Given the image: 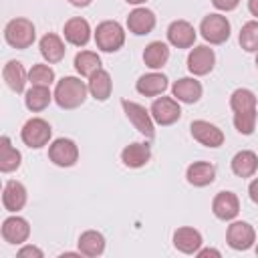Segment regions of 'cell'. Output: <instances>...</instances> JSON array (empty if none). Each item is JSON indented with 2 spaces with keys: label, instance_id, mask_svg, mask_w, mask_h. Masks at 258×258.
Instances as JSON below:
<instances>
[{
  "label": "cell",
  "instance_id": "cell-1",
  "mask_svg": "<svg viewBox=\"0 0 258 258\" xmlns=\"http://www.w3.org/2000/svg\"><path fill=\"white\" fill-rule=\"evenodd\" d=\"M230 107L234 113V127L240 135H252L258 117V99L250 89H236L230 95Z\"/></svg>",
  "mask_w": 258,
  "mask_h": 258
},
{
  "label": "cell",
  "instance_id": "cell-2",
  "mask_svg": "<svg viewBox=\"0 0 258 258\" xmlns=\"http://www.w3.org/2000/svg\"><path fill=\"white\" fill-rule=\"evenodd\" d=\"M87 93H89V87L85 81H81L79 77H62L60 81H56L52 95H54V103L60 109L71 111L85 103Z\"/></svg>",
  "mask_w": 258,
  "mask_h": 258
},
{
  "label": "cell",
  "instance_id": "cell-3",
  "mask_svg": "<svg viewBox=\"0 0 258 258\" xmlns=\"http://www.w3.org/2000/svg\"><path fill=\"white\" fill-rule=\"evenodd\" d=\"M4 40L16 50H24L36 40V28L28 18H12L4 26Z\"/></svg>",
  "mask_w": 258,
  "mask_h": 258
},
{
  "label": "cell",
  "instance_id": "cell-4",
  "mask_svg": "<svg viewBox=\"0 0 258 258\" xmlns=\"http://www.w3.org/2000/svg\"><path fill=\"white\" fill-rule=\"evenodd\" d=\"M95 44L103 52H117L125 44V30L117 20H103L95 28Z\"/></svg>",
  "mask_w": 258,
  "mask_h": 258
},
{
  "label": "cell",
  "instance_id": "cell-5",
  "mask_svg": "<svg viewBox=\"0 0 258 258\" xmlns=\"http://www.w3.org/2000/svg\"><path fill=\"white\" fill-rule=\"evenodd\" d=\"M52 137V127L48 121H44L42 117H32L28 119L22 129H20V139L26 147L30 149H40L44 145H48Z\"/></svg>",
  "mask_w": 258,
  "mask_h": 258
},
{
  "label": "cell",
  "instance_id": "cell-6",
  "mask_svg": "<svg viewBox=\"0 0 258 258\" xmlns=\"http://www.w3.org/2000/svg\"><path fill=\"white\" fill-rule=\"evenodd\" d=\"M230 30H232L230 20L218 12L204 16L200 22V32H202L204 40L210 44H224L230 38Z\"/></svg>",
  "mask_w": 258,
  "mask_h": 258
},
{
  "label": "cell",
  "instance_id": "cell-7",
  "mask_svg": "<svg viewBox=\"0 0 258 258\" xmlns=\"http://www.w3.org/2000/svg\"><path fill=\"white\" fill-rule=\"evenodd\" d=\"M121 107H123V111H125V117L129 119V123L141 133V135H145L147 139H153L155 137V121H153V117H151V113L143 107V105H139V103H135V101H129V99H123L121 101Z\"/></svg>",
  "mask_w": 258,
  "mask_h": 258
},
{
  "label": "cell",
  "instance_id": "cell-8",
  "mask_svg": "<svg viewBox=\"0 0 258 258\" xmlns=\"http://www.w3.org/2000/svg\"><path fill=\"white\" fill-rule=\"evenodd\" d=\"M149 113L157 125L167 127V125H173L175 121H179L181 107H179V101L175 97H157V99H153Z\"/></svg>",
  "mask_w": 258,
  "mask_h": 258
},
{
  "label": "cell",
  "instance_id": "cell-9",
  "mask_svg": "<svg viewBox=\"0 0 258 258\" xmlns=\"http://www.w3.org/2000/svg\"><path fill=\"white\" fill-rule=\"evenodd\" d=\"M48 159L58 167H73L79 161V145L73 139L58 137L48 145Z\"/></svg>",
  "mask_w": 258,
  "mask_h": 258
},
{
  "label": "cell",
  "instance_id": "cell-10",
  "mask_svg": "<svg viewBox=\"0 0 258 258\" xmlns=\"http://www.w3.org/2000/svg\"><path fill=\"white\" fill-rule=\"evenodd\" d=\"M226 242L232 250H250L256 242V232L254 228L248 224V222H242V220H236L228 226L226 230Z\"/></svg>",
  "mask_w": 258,
  "mask_h": 258
},
{
  "label": "cell",
  "instance_id": "cell-11",
  "mask_svg": "<svg viewBox=\"0 0 258 258\" xmlns=\"http://www.w3.org/2000/svg\"><path fill=\"white\" fill-rule=\"evenodd\" d=\"M189 133H191V137H194L198 143H202L204 147H212V149L224 145V139H226V137H224V131H222L218 125H214V123H210V121H204V119L191 121Z\"/></svg>",
  "mask_w": 258,
  "mask_h": 258
},
{
  "label": "cell",
  "instance_id": "cell-12",
  "mask_svg": "<svg viewBox=\"0 0 258 258\" xmlns=\"http://www.w3.org/2000/svg\"><path fill=\"white\" fill-rule=\"evenodd\" d=\"M214 64H216V54L208 44L194 46L187 54V71L194 77H204V75L212 73Z\"/></svg>",
  "mask_w": 258,
  "mask_h": 258
},
{
  "label": "cell",
  "instance_id": "cell-13",
  "mask_svg": "<svg viewBox=\"0 0 258 258\" xmlns=\"http://www.w3.org/2000/svg\"><path fill=\"white\" fill-rule=\"evenodd\" d=\"M212 212L222 222H232L240 214V200L234 191H218L212 202Z\"/></svg>",
  "mask_w": 258,
  "mask_h": 258
},
{
  "label": "cell",
  "instance_id": "cell-14",
  "mask_svg": "<svg viewBox=\"0 0 258 258\" xmlns=\"http://www.w3.org/2000/svg\"><path fill=\"white\" fill-rule=\"evenodd\" d=\"M30 236V224L22 216H8L2 222V238L8 244H24Z\"/></svg>",
  "mask_w": 258,
  "mask_h": 258
},
{
  "label": "cell",
  "instance_id": "cell-15",
  "mask_svg": "<svg viewBox=\"0 0 258 258\" xmlns=\"http://www.w3.org/2000/svg\"><path fill=\"white\" fill-rule=\"evenodd\" d=\"M202 83L194 77H181L177 79L173 85H171V95L179 101V103H187V105H194L202 99Z\"/></svg>",
  "mask_w": 258,
  "mask_h": 258
},
{
  "label": "cell",
  "instance_id": "cell-16",
  "mask_svg": "<svg viewBox=\"0 0 258 258\" xmlns=\"http://www.w3.org/2000/svg\"><path fill=\"white\" fill-rule=\"evenodd\" d=\"M157 24V18H155V12L149 10V8H135L129 12L127 16V28L129 32H133L135 36H143V34H149Z\"/></svg>",
  "mask_w": 258,
  "mask_h": 258
},
{
  "label": "cell",
  "instance_id": "cell-17",
  "mask_svg": "<svg viewBox=\"0 0 258 258\" xmlns=\"http://www.w3.org/2000/svg\"><path fill=\"white\" fill-rule=\"evenodd\" d=\"M167 40L175 48H191L196 42V28L187 20H173L167 26Z\"/></svg>",
  "mask_w": 258,
  "mask_h": 258
},
{
  "label": "cell",
  "instance_id": "cell-18",
  "mask_svg": "<svg viewBox=\"0 0 258 258\" xmlns=\"http://www.w3.org/2000/svg\"><path fill=\"white\" fill-rule=\"evenodd\" d=\"M26 200H28V194H26L24 183H20L16 179H8L4 183V189H2V206H4V210L16 214L26 206Z\"/></svg>",
  "mask_w": 258,
  "mask_h": 258
},
{
  "label": "cell",
  "instance_id": "cell-19",
  "mask_svg": "<svg viewBox=\"0 0 258 258\" xmlns=\"http://www.w3.org/2000/svg\"><path fill=\"white\" fill-rule=\"evenodd\" d=\"M173 246H175V250H179V252H183V254H196L200 248H202V244H204V238H202V234H200V230H196V228H191V226H181V228H177L175 232H173Z\"/></svg>",
  "mask_w": 258,
  "mask_h": 258
},
{
  "label": "cell",
  "instance_id": "cell-20",
  "mask_svg": "<svg viewBox=\"0 0 258 258\" xmlns=\"http://www.w3.org/2000/svg\"><path fill=\"white\" fill-rule=\"evenodd\" d=\"M62 34H64V40L73 46H85L89 40H91V26L85 18L81 16H73L64 22V28H62Z\"/></svg>",
  "mask_w": 258,
  "mask_h": 258
},
{
  "label": "cell",
  "instance_id": "cell-21",
  "mask_svg": "<svg viewBox=\"0 0 258 258\" xmlns=\"http://www.w3.org/2000/svg\"><path fill=\"white\" fill-rule=\"evenodd\" d=\"M185 179L194 187H206L216 179V165L210 161H194L185 169Z\"/></svg>",
  "mask_w": 258,
  "mask_h": 258
},
{
  "label": "cell",
  "instance_id": "cell-22",
  "mask_svg": "<svg viewBox=\"0 0 258 258\" xmlns=\"http://www.w3.org/2000/svg\"><path fill=\"white\" fill-rule=\"evenodd\" d=\"M151 159V147L149 143H129L123 147L121 151V161L125 167H131V169H139L143 165H147Z\"/></svg>",
  "mask_w": 258,
  "mask_h": 258
},
{
  "label": "cell",
  "instance_id": "cell-23",
  "mask_svg": "<svg viewBox=\"0 0 258 258\" xmlns=\"http://www.w3.org/2000/svg\"><path fill=\"white\" fill-rule=\"evenodd\" d=\"M38 48H40V54H42V58H44L48 64L60 62V60L64 58V52H67L62 38H60L58 34H54V32H46V34L40 38V42H38Z\"/></svg>",
  "mask_w": 258,
  "mask_h": 258
},
{
  "label": "cell",
  "instance_id": "cell-24",
  "mask_svg": "<svg viewBox=\"0 0 258 258\" xmlns=\"http://www.w3.org/2000/svg\"><path fill=\"white\" fill-rule=\"evenodd\" d=\"M167 85H169V79L165 75H161V73H147V75H141L137 79L135 89L143 97H157V95H163Z\"/></svg>",
  "mask_w": 258,
  "mask_h": 258
},
{
  "label": "cell",
  "instance_id": "cell-25",
  "mask_svg": "<svg viewBox=\"0 0 258 258\" xmlns=\"http://www.w3.org/2000/svg\"><path fill=\"white\" fill-rule=\"evenodd\" d=\"M230 167H232V173L242 177V179L244 177H252L258 171V155L254 151H250V149H242L232 157Z\"/></svg>",
  "mask_w": 258,
  "mask_h": 258
},
{
  "label": "cell",
  "instance_id": "cell-26",
  "mask_svg": "<svg viewBox=\"0 0 258 258\" xmlns=\"http://www.w3.org/2000/svg\"><path fill=\"white\" fill-rule=\"evenodd\" d=\"M2 77L4 83L8 85L10 91L14 93H24V85L28 81V73L24 69V64L20 60H8L2 69Z\"/></svg>",
  "mask_w": 258,
  "mask_h": 258
},
{
  "label": "cell",
  "instance_id": "cell-27",
  "mask_svg": "<svg viewBox=\"0 0 258 258\" xmlns=\"http://www.w3.org/2000/svg\"><path fill=\"white\" fill-rule=\"evenodd\" d=\"M89 93L95 101H107L111 97V91H113V81H111V75L105 71V69H99L95 71L91 77H89Z\"/></svg>",
  "mask_w": 258,
  "mask_h": 258
},
{
  "label": "cell",
  "instance_id": "cell-28",
  "mask_svg": "<svg viewBox=\"0 0 258 258\" xmlns=\"http://www.w3.org/2000/svg\"><path fill=\"white\" fill-rule=\"evenodd\" d=\"M52 99H54V95H52L50 89L44 87V85H32V87L24 93V105H26V109L32 111V113L44 111V109L50 105Z\"/></svg>",
  "mask_w": 258,
  "mask_h": 258
},
{
  "label": "cell",
  "instance_id": "cell-29",
  "mask_svg": "<svg viewBox=\"0 0 258 258\" xmlns=\"http://www.w3.org/2000/svg\"><path fill=\"white\" fill-rule=\"evenodd\" d=\"M22 163V155L16 147H12V141L8 135L0 137V171L2 173H10L16 171Z\"/></svg>",
  "mask_w": 258,
  "mask_h": 258
},
{
  "label": "cell",
  "instance_id": "cell-30",
  "mask_svg": "<svg viewBox=\"0 0 258 258\" xmlns=\"http://www.w3.org/2000/svg\"><path fill=\"white\" fill-rule=\"evenodd\" d=\"M79 252L83 256L95 258L105 252V236L97 230H87L79 236Z\"/></svg>",
  "mask_w": 258,
  "mask_h": 258
},
{
  "label": "cell",
  "instance_id": "cell-31",
  "mask_svg": "<svg viewBox=\"0 0 258 258\" xmlns=\"http://www.w3.org/2000/svg\"><path fill=\"white\" fill-rule=\"evenodd\" d=\"M167 60H169V46L165 42L153 40V42H149L145 46V50H143V62H145V67L157 71V69L165 67Z\"/></svg>",
  "mask_w": 258,
  "mask_h": 258
},
{
  "label": "cell",
  "instance_id": "cell-32",
  "mask_svg": "<svg viewBox=\"0 0 258 258\" xmlns=\"http://www.w3.org/2000/svg\"><path fill=\"white\" fill-rule=\"evenodd\" d=\"M75 71L81 75V77H91L95 71L101 69V56L93 50H81L75 54Z\"/></svg>",
  "mask_w": 258,
  "mask_h": 258
},
{
  "label": "cell",
  "instance_id": "cell-33",
  "mask_svg": "<svg viewBox=\"0 0 258 258\" xmlns=\"http://www.w3.org/2000/svg\"><path fill=\"white\" fill-rule=\"evenodd\" d=\"M238 42L246 52H258V20H248L240 28Z\"/></svg>",
  "mask_w": 258,
  "mask_h": 258
},
{
  "label": "cell",
  "instance_id": "cell-34",
  "mask_svg": "<svg viewBox=\"0 0 258 258\" xmlns=\"http://www.w3.org/2000/svg\"><path fill=\"white\" fill-rule=\"evenodd\" d=\"M28 83L30 85H44V87H50L54 83V71L50 64H44V62H38V64H32V69L28 71Z\"/></svg>",
  "mask_w": 258,
  "mask_h": 258
},
{
  "label": "cell",
  "instance_id": "cell-35",
  "mask_svg": "<svg viewBox=\"0 0 258 258\" xmlns=\"http://www.w3.org/2000/svg\"><path fill=\"white\" fill-rule=\"evenodd\" d=\"M18 258H44V252L38 248V246H32V244H26L22 246L18 252H16Z\"/></svg>",
  "mask_w": 258,
  "mask_h": 258
},
{
  "label": "cell",
  "instance_id": "cell-36",
  "mask_svg": "<svg viewBox=\"0 0 258 258\" xmlns=\"http://www.w3.org/2000/svg\"><path fill=\"white\" fill-rule=\"evenodd\" d=\"M212 4H214V8L220 10V12H232V10L238 8L240 0H212Z\"/></svg>",
  "mask_w": 258,
  "mask_h": 258
},
{
  "label": "cell",
  "instance_id": "cell-37",
  "mask_svg": "<svg viewBox=\"0 0 258 258\" xmlns=\"http://www.w3.org/2000/svg\"><path fill=\"white\" fill-rule=\"evenodd\" d=\"M196 256H198V258H208V256L220 258L222 254H220V250H216V248H200V250L196 252Z\"/></svg>",
  "mask_w": 258,
  "mask_h": 258
},
{
  "label": "cell",
  "instance_id": "cell-38",
  "mask_svg": "<svg viewBox=\"0 0 258 258\" xmlns=\"http://www.w3.org/2000/svg\"><path fill=\"white\" fill-rule=\"evenodd\" d=\"M248 196H250V200H252L254 204H258V177H254V179L250 181V185H248Z\"/></svg>",
  "mask_w": 258,
  "mask_h": 258
},
{
  "label": "cell",
  "instance_id": "cell-39",
  "mask_svg": "<svg viewBox=\"0 0 258 258\" xmlns=\"http://www.w3.org/2000/svg\"><path fill=\"white\" fill-rule=\"evenodd\" d=\"M248 12L258 20V0H248Z\"/></svg>",
  "mask_w": 258,
  "mask_h": 258
},
{
  "label": "cell",
  "instance_id": "cell-40",
  "mask_svg": "<svg viewBox=\"0 0 258 258\" xmlns=\"http://www.w3.org/2000/svg\"><path fill=\"white\" fill-rule=\"evenodd\" d=\"M69 2H71L73 6H77V8H87L93 0H69Z\"/></svg>",
  "mask_w": 258,
  "mask_h": 258
},
{
  "label": "cell",
  "instance_id": "cell-41",
  "mask_svg": "<svg viewBox=\"0 0 258 258\" xmlns=\"http://www.w3.org/2000/svg\"><path fill=\"white\" fill-rule=\"evenodd\" d=\"M127 4H133V6H139V4H143L145 0H125Z\"/></svg>",
  "mask_w": 258,
  "mask_h": 258
},
{
  "label": "cell",
  "instance_id": "cell-42",
  "mask_svg": "<svg viewBox=\"0 0 258 258\" xmlns=\"http://www.w3.org/2000/svg\"><path fill=\"white\" fill-rule=\"evenodd\" d=\"M256 69H258V54H256Z\"/></svg>",
  "mask_w": 258,
  "mask_h": 258
},
{
  "label": "cell",
  "instance_id": "cell-43",
  "mask_svg": "<svg viewBox=\"0 0 258 258\" xmlns=\"http://www.w3.org/2000/svg\"><path fill=\"white\" fill-rule=\"evenodd\" d=\"M256 254H258V244H256Z\"/></svg>",
  "mask_w": 258,
  "mask_h": 258
}]
</instances>
